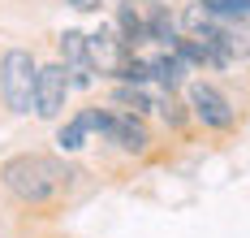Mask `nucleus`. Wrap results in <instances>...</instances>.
Here are the masks:
<instances>
[{"label":"nucleus","instance_id":"f257e3e1","mask_svg":"<svg viewBox=\"0 0 250 238\" xmlns=\"http://www.w3.org/2000/svg\"><path fill=\"white\" fill-rule=\"evenodd\" d=\"M69 182H74V173L56 156H43V152H26V156H13L0 165V186L26 208L61 204L69 195Z\"/></svg>","mask_w":250,"mask_h":238},{"label":"nucleus","instance_id":"f03ea898","mask_svg":"<svg viewBox=\"0 0 250 238\" xmlns=\"http://www.w3.org/2000/svg\"><path fill=\"white\" fill-rule=\"evenodd\" d=\"M35 78L39 61L26 48H4L0 52V100L9 113H30L35 108Z\"/></svg>","mask_w":250,"mask_h":238},{"label":"nucleus","instance_id":"7ed1b4c3","mask_svg":"<svg viewBox=\"0 0 250 238\" xmlns=\"http://www.w3.org/2000/svg\"><path fill=\"white\" fill-rule=\"evenodd\" d=\"M86 52H91V65H95V74L104 78H125V70H129V61H134V48L121 39V30L117 26H100L95 35H86Z\"/></svg>","mask_w":250,"mask_h":238},{"label":"nucleus","instance_id":"20e7f679","mask_svg":"<svg viewBox=\"0 0 250 238\" xmlns=\"http://www.w3.org/2000/svg\"><path fill=\"white\" fill-rule=\"evenodd\" d=\"M69 91H74V78H69L65 61H48V65H39V78H35V113H39L43 121H56V117L65 113Z\"/></svg>","mask_w":250,"mask_h":238},{"label":"nucleus","instance_id":"39448f33","mask_svg":"<svg viewBox=\"0 0 250 238\" xmlns=\"http://www.w3.org/2000/svg\"><path fill=\"white\" fill-rule=\"evenodd\" d=\"M190 113H194V121H203L207 130H233V126H237L233 104H229L211 82H203V78L190 82Z\"/></svg>","mask_w":250,"mask_h":238},{"label":"nucleus","instance_id":"423d86ee","mask_svg":"<svg viewBox=\"0 0 250 238\" xmlns=\"http://www.w3.org/2000/svg\"><path fill=\"white\" fill-rule=\"evenodd\" d=\"M104 139H108V143H117L121 152H134V156H138V152H147V143H151L143 117H134V113H112V117H108Z\"/></svg>","mask_w":250,"mask_h":238},{"label":"nucleus","instance_id":"0eeeda50","mask_svg":"<svg viewBox=\"0 0 250 238\" xmlns=\"http://www.w3.org/2000/svg\"><path fill=\"white\" fill-rule=\"evenodd\" d=\"M61 61H65V70H69L74 87H91V78H95V65H91L86 35H82V30H65V35H61Z\"/></svg>","mask_w":250,"mask_h":238},{"label":"nucleus","instance_id":"6e6552de","mask_svg":"<svg viewBox=\"0 0 250 238\" xmlns=\"http://www.w3.org/2000/svg\"><path fill=\"white\" fill-rule=\"evenodd\" d=\"M143 22H147V39H155L160 48L177 44V18L168 13L164 0H143Z\"/></svg>","mask_w":250,"mask_h":238},{"label":"nucleus","instance_id":"1a4fd4ad","mask_svg":"<svg viewBox=\"0 0 250 238\" xmlns=\"http://www.w3.org/2000/svg\"><path fill=\"white\" fill-rule=\"evenodd\" d=\"M117 30H121V39L129 48L147 44V22H143V4H138V0H121V9H117Z\"/></svg>","mask_w":250,"mask_h":238},{"label":"nucleus","instance_id":"9d476101","mask_svg":"<svg viewBox=\"0 0 250 238\" xmlns=\"http://www.w3.org/2000/svg\"><path fill=\"white\" fill-rule=\"evenodd\" d=\"M86 130H91V126H86V117H82V113H78V117H69V121L56 130V143H61V152H78V147L86 143Z\"/></svg>","mask_w":250,"mask_h":238},{"label":"nucleus","instance_id":"9b49d317","mask_svg":"<svg viewBox=\"0 0 250 238\" xmlns=\"http://www.w3.org/2000/svg\"><path fill=\"white\" fill-rule=\"evenodd\" d=\"M69 4H74L78 13H95V9H100L104 0H69Z\"/></svg>","mask_w":250,"mask_h":238}]
</instances>
